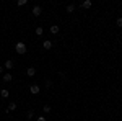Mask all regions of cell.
<instances>
[{"label":"cell","mask_w":122,"mask_h":121,"mask_svg":"<svg viewBox=\"0 0 122 121\" xmlns=\"http://www.w3.org/2000/svg\"><path fill=\"white\" fill-rule=\"evenodd\" d=\"M15 51H16L18 54H25V52H26V44H25L23 41H18L16 46H15Z\"/></svg>","instance_id":"6da1fadb"},{"label":"cell","mask_w":122,"mask_h":121,"mask_svg":"<svg viewBox=\"0 0 122 121\" xmlns=\"http://www.w3.org/2000/svg\"><path fill=\"white\" fill-rule=\"evenodd\" d=\"M29 93H31V95H38V93H39V85L38 84H33L31 87H29Z\"/></svg>","instance_id":"7a4b0ae2"},{"label":"cell","mask_w":122,"mask_h":121,"mask_svg":"<svg viewBox=\"0 0 122 121\" xmlns=\"http://www.w3.org/2000/svg\"><path fill=\"white\" fill-rule=\"evenodd\" d=\"M41 13H42V8H41L39 5H34V7H33V15H34V17H39Z\"/></svg>","instance_id":"3957f363"},{"label":"cell","mask_w":122,"mask_h":121,"mask_svg":"<svg viewBox=\"0 0 122 121\" xmlns=\"http://www.w3.org/2000/svg\"><path fill=\"white\" fill-rule=\"evenodd\" d=\"M26 75H28V77H34V75H36V69H34V67H28V69H26Z\"/></svg>","instance_id":"277c9868"},{"label":"cell","mask_w":122,"mask_h":121,"mask_svg":"<svg viewBox=\"0 0 122 121\" xmlns=\"http://www.w3.org/2000/svg\"><path fill=\"white\" fill-rule=\"evenodd\" d=\"M49 31H51V35H57V33L60 31V26H57V25H52V26L49 28Z\"/></svg>","instance_id":"5b68a950"},{"label":"cell","mask_w":122,"mask_h":121,"mask_svg":"<svg viewBox=\"0 0 122 121\" xmlns=\"http://www.w3.org/2000/svg\"><path fill=\"white\" fill-rule=\"evenodd\" d=\"M3 67H5L7 70H11V69H13V61L7 59V61H5V64H3Z\"/></svg>","instance_id":"8992f818"},{"label":"cell","mask_w":122,"mask_h":121,"mask_svg":"<svg viewBox=\"0 0 122 121\" xmlns=\"http://www.w3.org/2000/svg\"><path fill=\"white\" fill-rule=\"evenodd\" d=\"M8 95H10V92L7 88H2V90H0V97H2V98H8Z\"/></svg>","instance_id":"52a82bcc"},{"label":"cell","mask_w":122,"mask_h":121,"mask_svg":"<svg viewBox=\"0 0 122 121\" xmlns=\"http://www.w3.org/2000/svg\"><path fill=\"white\" fill-rule=\"evenodd\" d=\"M11 79H13V77H11V74H10V72L3 74V82H7V84H8V82H11Z\"/></svg>","instance_id":"ba28073f"},{"label":"cell","mask_w":122,"mask_h":121,"mask_svg":"<svg viewBox=\"0 0 122 121\" xmlns=\"http://www.w3.org/2000/svg\"><path fill=\"white\" fill-rule=\"evenodd\" d=\"M42 47H44V49H51V47H52V41H51V39H46L44 44H42Z\"/></svg>","instance_id":"9c48e42d"},{"label":"cell","mask_w":122,"mask_h":121,"mask_svg":"<svg viewBox=\"0 0 122 121\" xmlns=\"http://www.w3.org/2000/svg\"><path fill=\"white\" fill-rule=\"evenodd\" d=\"M81 7L83 8H91V0H85L83 3H81Z\"/></svg>","instance_id":"30bf717a"},{"label":"cell","mask_w":122,"mask_h":121,"mask_svg":"<svg viewBox=\"0 0 122 121\" xmlns=\"http://www.w3.org/2000/svg\"><path fill=\"white\" fill-rule=\"evenodd\" d=\"M73 12H75V5H73V3L67 5V13H73Z\"/></svg>","instance_id":"8fae6325"},{"label":"cell","mask_w":122,"mask_h":121,"mask_svg":"<svg viewBox=\"0 0 122 121\" xmlns=\"http://www.w3.org/2000/svg\"><path fill=\"white\" fill-rule=\"evenodd\" d=\"M15 110H16V103H10L8 108H7V113L8 111H15Z\"/></svg>","instance_id":"7c38bea8"},{"label":"cell","mask_w":122,"mask_h":121,"mask_svg":"<svg viewBox=\"0 0 122 121\" xmlns=\"http://www.w3.org/2000/svg\"><path fill=\"white\" fill-rule=\"evenodd\" d=\"M34 33H36V35H38V36H42V33H44V29L41 28V26H38V28L34 29Z\"/></svg>","instance_id":"4fadbf2b"},{"label":"cell","mask_w":122,"mask_h":121,"mask_svg":"<svg viewBox=\"0 0 122 121\" xmlns=\"http://www.w3.org/2000/svg\"><path fill=\"white\" fill-rule=\"evenodd\" d=\"M51 111H52L51 105H44V113H51Z\"/></svg>","instance_id":"5bb4252c"},{"label":"cell","mask_w":122,"mask_h":121,"mask_svg":"<svg viewBox=\"0 0 122 121\" xmlns=\"http://www.w3.org/2000/svg\"><path fill=\"white\" fill-rule=\"evenodd\" d=\"M28 3V0H18V7H25Z\"/></svg>","instance_id":"9a60e30c"},{"label":"cell","mask_w":122,"mask_h":121,"mask_svg":"<svg viewBox=\"0 0 122 121\" xmlns=\"http://www.w3.org/2000/svg\"><path fill=\"white\" fill-rule=\"evenodd\" d=\"M26 116H28L26 120H31V118L34 116V111H33V110H29V111H28V115H26Z\"/></svg>","instance_id":"2e32d148"},{"label":"cell","mask_w":122,"mask_h":121,"mask_svg":"<svg viewBox=\"0 0 122 121\" xmlns=\"http://www.w3.org/2000/svg\"><path fill=\"white\" fill-rule=\"evenodd\" d=\"M116 23H117V26H119V28H122V17H119V18H117V21H116Z\"/></svg>","instance_id":"e0dca14e"},{"label":"cell","mask_w":122,"mask_h":121,"mask_svg":"<svg viewBox=\"0 0 122 121\" xmlns=\"http://www.w3.org/2000/svg\"><path fill=\"white\" fill-rule=\"evenodd\" d=\"M36 121H47V120H46V116H38Z\"/></svg>","instance_id":"ac0fdd59"},{"label":"cell","mask_w":122,"mask_h":121,"mask_svg":"<svg viewBox=\"0 0 122 121\" xmlns=\"http://www.w3.org/2000/svg\"><path fill=\"white\" fill-rule=\"evenodd\" d=\"M3 74V65H0V75Z\"/></svg>","instance_id":"d6986e66"}]
</instances>
